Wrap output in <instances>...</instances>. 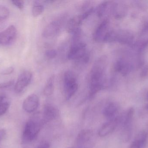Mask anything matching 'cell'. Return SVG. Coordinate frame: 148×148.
Returning <instances> with one entry per match:
<instances>
[{
  "mask_svg": "<svg viewBox=\"0 0 148 148\" xmlns=\"http://www.w3.org/2000/svg\"><path fill=\"white\" fill-rule=\"evenodd\" d=\"M72 43H75L80 41L81 36H82V30L81 28L77 29L72 32Z\"/></svg>",
  "mask_w": 148,
  "mask_h": 148,
  "instance_id": "44dd1931",
  "label": "cell"
},
{
  "mask_svg": "<svg viewBox=\"0 0 148 148\" xmlns=\"http://www.w3.org/2000/svg\"><path fill=\"white\" fill-rule=\"evenodd\" d=\"M14 83V80H10V81H8L7 82L0 83V89L10 87L13 86Z\"/></svg>",
  "mask_w": 148,
  "mask_h": 148,
  "instance_id": "cb8c5ba5",
  "label": "cell"
},
{
  "mask_svg": "<svg viewBox=\"0 0 148 148\" xmlns=\"http://www.w3.org/2000/svg\"><path fill=\"white\" fill-rule=\"evenodd\" d=\"M59 116V110L54 106L50 104L44 105L41 114L44 123L55 120Z\"/></svg>",
  "mask_w": 148,
  "mask_h": 148,
  "instance_id": "8fae6325",
  "label": "cell"
},
{
  "mask_svg": "<svg viewBox=\"0 0 148 148\" xmlns=\"http://www.w3.org/2000/svg\"><path fill=\"white\" fill-rule=\"evenodd\" d=\"M44 7L42 1H34L32 8V14L34 17H37L43 13Z\"/></svg>",
  "mask_w": 148,
  "mask_h": 148,
  "instance_id": "d6986e66",
  "label": "cell"
},
{
  "mask_svg": "<svg viewBox=\"0 0 148 148\" xmlns=\"http://www.w3.org/2000/svg\"><path fill=\"white\" fill-rule=\"evenodd\" d=\"M110 4V2L108 1L102 2L95 9L96 14L98 17H103L107 12Z\"/></svg>",
  "mask_w": 148,
  "mask_h": 148,
  "instance_id": "ac0fdd59",
  "label": "cell"
},
{
  "mask_svg": "<svg viewBox=\"0 0 148 148\" xmlns=\"http://www.w3.org/2000/svg\"><path fill=\"white\" fill-rule=\"evenodd\" d=\"M44 124L41 114H36L31 117L25 124L23 129L22 136L23 142L27 143L35 140Z\"/></svg>",
  "mask_w": 148,
  "mask_h": 148,
  "instance_id": "7a4b0ae2",
  "label": "cell"
},
{
  "mask_svg": "<svg viewBox=\"0 0 148 148\" xmlns=\"http://www.w3.org/2000/svg\"><path fill=\"white\" fill-rule=\"evenodd\" d=\"M64 93L67 101L70 100L78 89L77 79L73 72L67 70L63 76Z\"/></svg>",
  "mask_w": 148,
  "mask_h": 148,
  "instance_id": "277c9868",
  "label": "cell"
},
{
  "mask_svg": "<svg viewBox=\"0 0 148 148\" xmlns=\"http://www.w3.org/2000/svg\"><path fill=\"white\" fill-rule=\"evenodd\" d=\"M39 105V97L36 94H32L23 101V108L27 113H33L37 109Z\"/></svg>",
  "mask_w": 148,
  "mask_h": 148,
  "instance_id": "4fadbf2b",
  "label": "cell"
},
{
  "mask_svg": "<svg viewBox=\"0 0 148 148\" xmlns=\"http://www.w3.org/2000/svg\"><path fill=\"white\" fill-rule=\"evenodd\" d=\"M49 147H50V145L49 143L48 142H44V143H42L36 148H49Z\"/></svg>",
  "mask_w": 148,
  "mask_h": 148,
  "instance_id": "4316f807",
  "label": "cell"
},
{
  "mask_svg": "<svg viewBox=\"0 0 148 148\" xmlns=\"http://www.w3.org/2000/svg\"><path fill=\"white\" fill-rule=\"evenodd\" d=\"M9 104L8 102H4L0 105V116L5 114L9 107Z\"/></svg>",
  "mask_w": 148,
  "mask_h": 148,
  "instance_id": "603a6c76",
  "label": "cell"
},
{
  "mask_svg": "<svg viewBox=\"0 0 148 148\" xmlns=\"http://www.w3.org/2000/svg\"><path fill=\"white\" fill-rule=\"evenodd\" d=\"M10 15L9 9L4 5H0V21H3L8 18Z\"/></svg>",
  "mask_w": 148,
  "mask_h": 148,
  "instance_id": "ffe728a7",
  "label": "cell"
},
{
  "mask_svg": "<svg viewBox=\"0 0 148 148\" xmlns=\"http://www.w3.org/2000/svg\"><path fill=\"white\" fill-rule=\"evenodd\" d=\"M45 55L48 59H53L56 57L57 52L54 49L48 50L45 52Z\"/></svg>",
  "mask_w": 148,
  "mask_h": 148,
  "instance_id": "7402d4cb",
  "label": "cell"
},
{
  "mask_svg": "<svg viewBox=\"0 0 148 148\" xmlns=\"http://www.w3.org/2000/svg\"><path fill=\"white\" fill-rule=\"evenodd\" d=\"M119 116L113 120H108L102 126L98 131V135L100 137H105L114 131L119 124Z\"/></svg>",
  "mask_w": 148,
  "mask_h": 148,
  "instance_id": "7c38bea8",
  "label": "cell"
},
{
  "mask_svg": "<svg viewBox=\"0 0 148 148\" xmlns=\"http://www.w3.org/2000/svg\"><path fill=\"white\" fill-rule=\"evenodd\" d=\"M14 71V68L13 67H10L4 69L1 72V74L3 75H8L10 74Z\"/></svg>",
  "mask_w": 148,
  "mask_h": 148,
  "instance_id": "484cf974",
  "label": "cell"
},
{
  "mask_svg": "<svg viewBox=\"0 0 148 148\" xmlns=\"http://www.w3.org/2000/svg\"><path fill=\"white\" fill-rule=\"evenodd\" d=\"M74 148V147H69V148Z\"/></svg>",
  "mask_w": 148,
  "mask_h": 148,
  "instance_id": "f546056e",
  "label": "cell"
},
{
  "mask_svg": "<svg viewBox=\"0 0 148 148\" xmlns=\"http://www.w3.org/2000/svg\"><path fill=\"white\" fill-rule=\"evenodd\" d=\"M33 78V74L30 71L26 70L22 72L17 78L14 86V91L16 93L22 92L29 86Z\"/></svg>",
  "mask_w": 148,
  "mask_h": 148,
  "instance_id": "52a82bcc",
  "label": "cell"
},
{
  "mask_svg": "<svg viewBox=\"0 0 148 148\" xmlns=\"http://www.w3.org/2000/svg\"><path fill=\"white\" fill-rule=\"evenodd\" d=\"M94 134L90 129L81 130L76 139L77 148H90L94 144Z\"/></svg>",
  "mask_w": 148,
  "mask_h": 148,
  "instance_id": "8992f818",
  "label": "cell"
},
{
  "mask_svg": "<svg viewBox=\"0 0 148 148\" xmlns=\"http://www.w3.org/2000/svg\"><path fill=\"white\" fill-rule=\"evenodd\" d=\"M148 140L147 131L140 132L132 142L129 148H145Z\"/></svg>",
  "mask_w": 148,
  "mask_h": 148,
  "instance_id": "9a60e30c",
  "label": "cell"
},
{
  "mask_svg": "<svg viewBox=\"0 0 148 148\" xmlns=\"http://www.w3.org/2000/svg\"><path fill=\"white\" fill-rule=\"evenodd\" d=\"M69 60H73L79 64H86L89 61L90 54L87 49V45L83 42L72 43L68 53Z\"/></svg>",
  "mask_w": 148,
  "mask_h": 148,
  "instance_id": "3957f363",
  "label": "cell"
},
{
  "mask_svg": "<svg viewBox=\"0 0 148 148\" xmlns=\"http://www.w3.org/2000/svg\"><path fill=\"white\" fill-rule=\"evenodd\" d=\"M119 105L116 103L111 102L105 105L103 113L104 117L108 120H113L119 117Z\"/></svg>",
  "mask_w": 148,
  "mask_h": 148,
  "instance_id": "5bb4252c",
  "label": "cell"
},
{
  "mask_svg": "<svg viewBox=\"0 0 148 148\" xmlns=\"http://www.w3.org/2000/svg\"><path fill=\"white\" fill-rule=\"evenodd\" d=\"M94 11V8L91 7L80 14L75 16L71 18L68 21L67 24V31L69 33H72L77 29L81 28L80 26L82 25L84 21L88 18Z\"/></svg>",
  "mask_w": 148,
  "mask_h": 148,
  "instance_id": "5b68a950",
  "label": "cell"
},
{
  "mask_svg": "<svg viewBox=\"0 0 148 148\" xmlns=\"http://www.w3.org/2000/svg\"><path fill=\"white\" fill-rule=\"evenodd\" d=\"M106 59L101 56L94 63L90 73L88 98L91 99L106 87L105 72Z\"/></svg>",
  "mask_w": 148,
  "mask_h": 148,
  "instance_id": "6da1fadb",
  "label": "cell"
},
{
  "mask_svg": "<svg viewBox=\"0 0 148 148\" xmlns=\"http://www.w3.org/2000/svg\"><path fill=\"white\" fill-rule=\"evenodd\" d=\"M109 21L107 19H104L96 29L93 34L94 41L98 42H104L109 32Z\"/></svg>",
  "mask_w": 148,
  "mask_h": 148,
  "instance_id": "30bf717a",
  "label": "cell"
},
{
  "mask_svg": "<svg viewBox=\"0 0 148 148\" xmlns=\"http://www.w3.org/2000/svg\"><path fill=\"white\" fill-rule=\"evenodd\" d=\"M133 123L121 125V137L123 142H127L130 140L132 135Z\"/></svg>",
  "mask_w": 148,
  "mask_h": 148,
  "instance_id": "2e32d148",
  "label": "cell"
},
{
  "mask_svg": "<svg viewBox=\"0 0 148 148\" xmlns=\"http://www.w3.org/2000/svg\"><path fill=\"white\" fill-rule=\"evenodd\" d=\"M6 98L5 94L2 92H0V105L3 103V100Z\"/></svg>",
  "mask_w": 148,
  "mask_h": 148,
  "instance_id": "f1b7e54d",
  "label": "cell"
},
{
  "mask_svg": "<svg viewBox=\"0 0 148 148\" xmlns=\"http://www.w3.org/2000/svg\"><path fill=\"white\" fill-rule=\"evenodd\" d=\"M62 25V19L54 20L46 26L42 31V35L46 38H50L59 34Z\"/></svg>",
  "mask_w": 148,
  "mask_h": 148,
  "instance_id": "ba28073f",
  "label": "cell"
},
{
  "mask_svg": "<svg viewBox=\"0 0 148 148\" xmlns=\"http://www.w3.org/2000/svg\"><path fill=\"white\" fill-rule=\"evenodd\" d=\"M147 132V134H148V132Z\"/></svg>",
  "mask_w": 148,
  "mask_h": 148,
  "instance_id": "4dcf8cb0",
  "label": "cell"
},
{
  "mask_svg": "<svg viewBox=\"0 0 148 148\" xmlns=\"http://www.w3.org/2000/svg\"><path fill=\"white\" fill-rule=\"evenodd\" d=\"M13 5L20 10H22L24 7V2L23 1H11Z\"/></svg>",
  "mask_w": 148,
  "mask_h": 148,
  "instance_id": "d4e9b609",
  "label": "cell"
},
{
  "mask_svg": "<svg viewBox=\"0 0 148 148\" xmlns=\"http://www.w3.org/2000/svg\"><path fill=\"white\" fill-rule=\"evenodd\" d=\"M5 134H6V131L4 129H2L0 130V142L4 138Z\"/></svg>",
  "mask_w": 148,
  "mask_h": 148,
  "instance_id": "83f0119b",
  "label": "cell"
},
{
  "mask_svg": "<svg viewBox=\"0 0 148 148\" xmlns=\"http://www.w3.org/2000/svg\"><path fill=\"white\" fill-rule=\"evenodd\" d=\"M55 76H49L47 81L43 89V94L45 96H49L53 93L54 89Z\"/></svg>",
  "mask_w": 148,
  "mask_h": 148,
  "instance_id": "e0dca14e",
  "label": "cell"
},
{
  "mask_svg": "<svg viewBox=\"0 0 148 148\" xmlns=\"http://www.w3.org/2000/svg\"><path fill=\"white\" fill-rule=\"evenodd\" d=\"M17 30L14 25H10L0 32V45H7L14 41L16 36Z\"/></svg>",
  "mask_w": 148,
  "mask_h": 148,
  "instance_id": "9c48e42d",
  "label": "cell"
}]
</instances>
